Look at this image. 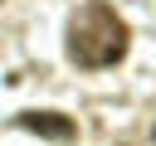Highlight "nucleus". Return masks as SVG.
<instances>
[{"label":"nucleus","instance_id":"nucleus-1","mask_svg":"<svg viewBox=\"0 0 156 146\" xmlns=\"http://www.w3.org/2000/svg\"><path fill=\"white\" fill-rule=\"evenodd\" d=\"M127 44H132V29H127V19L107 0H88L68 19V63H78L88 73L122 63L127 58Z\"/></svg>","mask_w":156,"mask_h":146},{"label":"nucleus","instance_id":"nucleus-2","mask_svg":"<svg viewBox=\"0 0 156 146\" xmlns=\"http://www.w3.org/2000/svg\"><path fill=\"white\" fill-rule=\"evenodd\" d=\"M15 127H24V131H34V136H44V141H73V136H78V122L63 117V112H20Z\"/></svg>","mask_w":156,"mask_h":146}]
</instances>
